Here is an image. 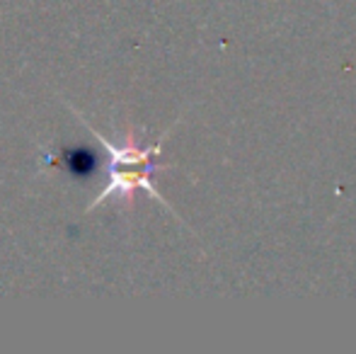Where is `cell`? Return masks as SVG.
Here are the masks:
<instances>
[{
  "label": "cell",
  "mask_w": 356,
  "mask_h": 354,
  "mask_svg": "<svg viewBox=\"0 0 356 354\" xmlns=\"http://www.w3.org/2000/svg\"><path fill=\"white\" fill-rule=\"evenodd\" d=\"M75 117L88 127V131L95 136L97 146H102L104 153H107V184H104L102 192H97V197L92 199L90 209L102 207V204H107L112 197H117V202L119 199H122V202H131L136 189H145V192L153 194L158 202H165L158 194V189L153 187V182H150V175H153V170L158 168L155 158L160 156V148H163L160 143L148 146V148L138 146V143H134V141L114 143V141H109L107 136H102L92 124L85 122L78 112H75Z\"/></svg>",
  "instance_id": "cell-1"
}]
</instances>
